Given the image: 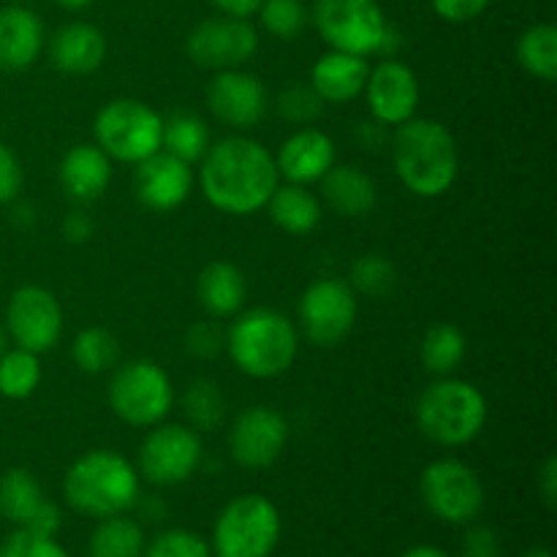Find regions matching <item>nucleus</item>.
Instances as JSON below:
<instances>
[{
	"instance_id": "obj_23",
	"label": "nucleus",
	"mask_w": 557,
	"mask_h": 557,
	"mask_svg": "<svg viewBox=\"0 0 557 557\" xmlns=\"http://www.w3.org/2000/svg\"><path fill=\"white\" fill-rule=\"evenodd\" d=\"M368 58L330 49L310 69V87L319 92L324 103H348L362 96L364 85H368Z\"/></svg>"
},
{
	"instance_id": "obj_8",
	"label": "nucleus",
	"mask_w": 557,
	"mask_h": 557,
	"mask_svg": "<svg viewBox=\"0 0 557 557\" xmlns=\"http://www.w3.org/2000/svg\"><path fill=\"white\" fill-rule=\"evenodd\" d=\"M109 408L131 428H156L174 408L172 379L152 359L120 364L109 381Z\"/></svg>"
},
{
	"instance_id": "obj_36",
	"label": "nucleus",
	"mask_w": 557,
	"mask_h": 557,
	"mask_svg": "<svg viewBox=\"0 0 557 557\" xmlns=\"http://www.w3.org/2000/svg\"><path fill=\"white\" fill-rule=\"evenodd\" d=\"M348 277H351L348 286L357 294H364V297H386L392 292V286H395L397 270L386 256L368 253L354 261L351 275Z\"/></svg>"
},
{
	"instance_id": "obj_16",
	"label": "nucleus",
	"mask_w": 557,
	"mask_h": 557,
	"mask_svg": "<svg viewBox=\"0 0 557 557\" xmlns=\"http://www.w3.org/2000/svg\"><path fill=\"white\" fill-rule=\"evenodd\" d=\"M207 107L212 117L237 131L256 128L267 114V90L259 76L243 69L215 71L207 85Z\"/></svg>"
},
{
	"instance_id": "obj_21",
	"label": "nucleus",
	"mask_w": 557,
	"mask_h": 557,
	"mask_svg": "<svg viewBox=\"0 0 557 557\" xmlns=\"http://www.w3.org/2000/svg\"><path fill=\"white\" fill-rule=\"evenodd\" d=\"M44 49V25L27 5L0 9V69L25 71L38 60Z\"/></svg>"
},
{
	"instance_id": "obj_19",
	"label": "nucleus",
	"mask_w": 557,
	"mask_h": 557,
	"mask_svg": "<svg viewBox=\"0 0 557 557\" xmlns=\"http://www.w3.org/2000/svg\"><path fill=\"white\" fill-rule=\"evenodd\" d=\"M337 161L335 141L330 134L313 128H297L286 141L281 145L275 156V166L281 177H286L288 183L297 185H310L319 183Z\"/></svg>"
},
{
	"instance_id": "obj_51",
	"label": "nucleus",
	"mask_w": 557,
	"mask_h": 557,
	"mask_svg": "<svg viewBox=\"0 0 557 557\" xmlns=\"http://www.w3.org/2000/svg\"><path fill=\"white\" fill-rule=\"evenodd\" d=\"M522 557H555L553 553H549V549H544V547H536V549H528L525 555Z\"/></svg>"
},
{
	"instance_id": "obj_22",
	"label": "nucleus",
	"mask_w": 557,
	"mask_h": 557,
	"mask_svg": "<svg viewBox=\"0 0 557 557\" xmlns=\"http://www.w3.org/2000/svg\"><path fill=\"white\" fill-rule=\"evenodd\" d=\"M112 183V158L92 141L76 145L60 161V185L79 205L101 199Z\"/></svg>"
},
{
	"instance_id": "obj_20",
	"label": "nucleus",
	"mask_w": 557,
	"mask_h": 557,
	"mask_svg": "<svg viewBox=\"0 0 557 557\" xmlns=\"http://www.w3.org/2000/svg\"><path fill=\"white\" fill-rule=\"evenodd\" d=\"M47 52L54 69L63 74L87 76L107 60V36L90 22H69L52 33Z\"/></svg>"
},
{
	"instance_id": "obj_45",
	"label": "nucleus",
	"mask_w": 557,
	"mask_h": 557,
	"mask_svg": "<svg viewBox=\"0 0 557 557\" xmlns=\"http://www.w3.org/2000/svg\"><path fill=\"white\" fill-rule=\"evenodd\" d=\"M539 495H542L544 506L547 509H555L557 506V460L555 457H547L539 468Z\"/></svg>"
},
{
	"instance_id": "obj_2",
	"label": "nucleus",
	"mask_w": 557,
	"mask_h": 557,
	"mask_svg": "<svg viewBox=\"0 0 557 557\" xmlns=\"http://www.w3.org/2000/svg\"><path fill=\"white\" fill-rule=\"evenodd\" d=\"M392 166L413 196L438 199L449 194L460 174V150L444 123L411 117L392 134Z\"/></svg>"
},
{
	"instance_id": "obj_33",
	"label": "nucleus",
	"mask_w": 557,
	"mask_h": 557,
	"mask_svg": "<svg viewBox=\"0 0 557 557\" xmlns=\"http://www.w3.org/2000/svg\"><path fill=\"white\" fill-rule=\"evenodd\" d=\"M71 359L87 375H101L120 362V343L103 326H87L71 343Z\"/></svg>"
},
{
	"instance_id": "obj_12",
	"label": "nucleus",
	"mask_w": 557,
	"mask_h": 557,
	"mask_svg": "<svg viewBox=\"0 0 557 557\" xmlns=\"http://www.w3.org/2000/svg\"><path fill=\"white\" fill-rule=\"evenodd\" d=\"M357 292L341 277H321L305 288L299 299V326L319 348H335L357 324Z\"/></svg>"
},
{
	"instance_id": "obj_14",
	"label": "nucleus",
	"mask_w": 557,
	"mask_h": 557,
	"mask_svg": "<svg viewBox=\"0 0 557 557\" xmlns=\"http://www.w3.org/2000/svg\"><path fill=\"white\" fill-rule=\"evenodd\" d=\"M5 332L20 348L44 354L63 335V308L49 288L22 286L5 308Z\"/></svg>"
},
{
	"instance_id": "obj_37",
	"label": "nucleus",
	"mask_w": 557,
	"mask_h": 557,
	"mask_svg": "<svg viewBox=\"0 0 557 557\" xmlns=\"http://www.w3.org/2000/svg\"><path fill=\"white\" fill-rule=\"evenodd\" d=\"M277 112L288 123L308 128V125H313L324 114V101H321V96L310 85L294 82V85L283 87L281 96H277Z\"/></svg>"
},
{
	"instance_id": "obj_34",
	"label": "nucleus",
	"mask_w": 557,
	"mask_h": 557,
	"mask_svg": "<svg viewBox=\"0 0 557 557\" xmlns=\"http://www.w3.org/2000/svg\"><path fill=\"white\" fill-rule=\"evenodd\" d=\"M41 384V362L38 354L25 348H9L0 357V395L9 400H25Z\"/></svg>"
},
{
	"instance_id": "obj_24",
	"label": "nucleus",
	"mask_w": 557,
	"mask_h": 557,
	"mask_svg": "<svg viewBox=\"0 0 557 557\" xmlns=\"http://www.w3.org/2000/svg\"><path fill=\"white\" fill-rule=\"evenodd\" d=\"M321 183V196L332 212L343 218L370 215L379 205V185L368 172L357 166H332Z\"/></svg>"
},
{
	"instance_id": "obj_17",
	"label": "nucleus",
	"mask_w": 557,
	"mask_h": 557,
	"mask_svg": "<svg viewBox=\"0 0 557 557\" xmlns=\"http://www.w3.org/2000/svg\"><path fill=\"white\" fill-rule=\"evenodd\" d=\"M364 98H368L373 120H379L386 128H397L406 120L417 117L419 79L406 63L386 58L375 69H370Z\"/></svg>"
},
{
	"instance_id": "obj_52",
	"label": "nucleus",
	"mask_w": 557,
	"mask_h": 557,
	"mask_svg": "<svg viewBox=\"0 0 557 557\" xmlns=\"http://www.w3.org/2000/svg\"><path fill=\"white\" fill-rule=\"evenodd\" d=\"M5 351H9V332H5L3 326H0V357H3Z\"/></svg>"
},
{
	"instance_id": "obj_41",
	"label": "nucleus",
	"mask_w": 557,
	"mask_h": 557,
	"mask_svg": "<svg viewBox=\"0 0 557 557\" xmlns=\"http://www.w3.org/2000/svg\"><path fill=\"white\" fill-rule=\"evenodd\" d=\"M462 557H500L504 547H500V539L493 528L487 525H468L466 536L460 544Z\"/></svg>"
},
{
	"instance_id": "obj_32",
	"label": "nucleus",
	"mask_w": 557,
	"mask_h": 557,
	"mask_svg": "<svg viewBox=\"0 0 557 557\" xmlns=\"http://www.w3.org/2000/svg\"><path fill=\"white\" fill-rule=\"evenodd\" d=\"M180 408L188 419V428H194L196 433H215L226 422V397L210 379L194 381L180 397Z\"/></svg>"
},
{
	"instance_id": "obj_47",
	"label": "nucleus",
	"mask_w": 557,
	"mask_h": 557,
	"mask_svg": "<svg viewBox=\"0 0 557 557\" xmlns=\"http://www.w3.org/2000/svg\"><path fill=\"white\" fill-rule=\"evenodd\" d=\"M261 3H264V0H212V5H215L221 14L239 16V20H250V16L261 9Z\"/></svg>"
},
{
	"instance_id": "obj_27",
	"label": "nucleus",
	"mask_w": 557,
	"mask_h": 557,
	"mask_svg": "<svg viewBox=\"0 0 557 557\" xmlns=\"http://www.w3.org/2000/svg\"><path fill=\"white\" fill-rule=\"evenodd\" d=\"M468 357V337L462 335L460 326L449 324V321H441L433 324L422 337V346H419V359H422V368L428 373L438 375H451Z\"/></svg>"
},
{
	"instance_id": "obj_30",
	"label": "nucleus",
	"mask_w": 557,
	"mask_h": 557,
	"mask_svg": "<svg viewBox=\"0 0 557 557\" xmlns=\"http://www.w3.org/2000/svg\"><path fill=\"white\" fill-rule=\"evenodd\" d=\"M163 152L185 163H199L210 150V125L194 112H177L163 120Z\"/></svg>"
},
{
	"instance_id": "obj_50",
	"label": "nucleus",
	"mask_w": 557,
	"mask_h": 557,
	"mask_svg": "<svg viewBox=\"0 0 557 557\" xmlns=\"http://www.w3.org/2000/svg\"><path fill=\"white\" fill-rule=\"evenodd\" d=\"M54 3L63 5L65 11H82V9H87V5L96 3V0H54Z\"/></svg>"
},
{
	"instance_id": "obj_29",
	"label": "nucleus",
	"mask_w": 557,
	"mask_h": 557,
	"mask_svg": "<svg viewBox=\"0 0 557 557\" xmlns=\"http://www.w3.org/2000/svg\"><path fill=\"white\" fill-rule=\"evenodd\" d=\"M145 531L125 515L103 517L87 542V557H141L145 555Z\"/></svg>"
},
{
	"instance_id": "obj_1",
	"label": "nucleus",
	"mask_w": 557,
	"mask_h": 557,
	"mask_svg": "<svg viewBox=\"0 0 557 557\" xmlns=\"http://www.w3.org/2000/svg\"><path fill=\"white\" fill-rule=\"evenodd\" d=\"M199 185L205 199L226 215L245 218L264 210L281 185L275 156L248 136H226L201 158Z\"/></svg>"
},
{
	"instance_id": "obj_31",
	"label": "nucleus",
	"mask_w": 557,
	"mask_h": 557,
	"mask_svg": "<svg viewBox=\"0 0 557 557\" xmlns=\"http://www.w3.org/2000/svg\"><path fill=\"white\" fill-rule=\"evenodd\" d=\"M517 63L536 79H557V27L553 22H536L522 33L517 41Z\"/></svg>"
},
{
	"instance_id": "obj_38",
	"label": "nucleus",
	"mask_w": 557,
	"mask_h": 557,
	"mask_svg": "<svg viewBox=\"0 0 557 557\" xmlns=\"http://www.w3.org/2000/svg\"><path fill=\"white\" fill-rule=\"evenodd\" d=\"M141 557H212V549L199 533L172 528V531H161L150 544H145Z\"/></svg>"
},
{
	"instance_id": "obj_10",
	"label": "nucleus",
	"mask_w": 557,
	"mask_h": 557,
	"mask_svg": "<svg viewBox=\"0 0 557 557\" xmlns=\"http://www.w3.org/2000/svg\"><path fill=\"white\" fill-rule=\"evenodd\" d=\"M419 495L435 520L446 525H471L484 509V484L468 462L441 457L419 479Z\"/></svg>"
},
{
	"instance_id": "obj_26",
	"label": "nucleus",
	"mask_w": 557,
	"mask_h": 557,
	"mask_svg": "<svg viewBox=\"0 0 557 557\" xmlns=\"http://www.w3.org/2000/svg\"><path fill=\"white\" fill-rule=\"evenodd\" d=\"M264 210L270 212L277 228L294 234V237H305L321 223V201L319 196L310 194L308 185H277Z\"/></svg>"
},
{
	"instance_id": "obj_25",
	"label": "nucleus",
	"mask_w": 557,
	"mask_h": 557,
	"mask_svg": "<svg viewBox=\"0 0 557 557\" xmlns=\"http://www.w3.org/2000/svg\"><path fill=\"white\" fill-rule=\"evenodd\" d=\"M196 297L210 319H234L248 299V281L239 267L228 261H212L199 272Z\"/></svg>"
},
{
	"instance_id": "obj_48",
	"label": "nucleus",
	"mask_w": 557,
	"mask_h": 557,
	"mask_svg": "<svg viewBox=\"0 0 557 557\" xmlns=\"http://www.w3.org/2000/svg\"><path fill=\"white\" fill-rule=\"evenodd\" d=\"M384 136H386V125H381L379 120L373 123H359V139L368 150H379L384 145Z\"/></svg>"
},
{
	"instance_id": "obj_18",
	"label": "nucleus",
	"mask_w": 557,
	"mask_h": 557,
	"mask_svg": "<svg viewBox=\"0 0 557 557\" xmlns=\"http://www.w3.org/2000/svg\"><path fill=\"white\" fill-rule=\"evenodd\" d=\"M134 190L141 207L152 212H172L188 201L194 190V169L190 163L158 150L156 156L136 163Z\"/></svg>"
},
{
	"instance_id": "obj_13",
	"label": "nucleus",
	"mask_w": 557,
	"mask_h": 557,
	"mask_svg": "<svg viewBox=\"0 0 557 557\" xmlns=\"http://www.w3.org/2000/svg\"><path fill=\"white\" fill-rule=\"evenodd\" d=\"M259 30L239 16H210L188 33L185 52L199 69L228 71L243 69L259 52Z\"/></svg>"
},
{
	"instance_id": "obj_46",
	"label": "nucleus",
	"mask_w": 557,
	"mask_h": 557,
	"mask_svg": "<svg viewBox=\"0 0 557 557\" xmlns=\"http://www.w3.org/2000/svg\"><path fill=\"white\" fill-rule=\"evenodd\" d=\"M92 234V221L87 212H71L69 218L63 221V237L69 239V243H87Z\"/></svg>"
},
{
	"instance_id": "obj_11",
	"label": "nucleus",
	"mask_w": 557,
	"mask_h": 557,
	"mask_svg": "<svg viewBox=\"0 0 557 557\" xmlns=\"http://www.w3.org/2000/svg\"><path fill=\"white\" fill-rule=\"evenodd\" d=\"M201 455H205V446L194 428L161 422L141 441L136 471L158 487H174V484L188 482L199 471Z\"/></svg>"
},
{
	"instance_id": "obj_5",
	"label": "nucleus",
	"mask_w": 557,
	"mask_h": 557,
	"mask_svg": "<svg viewBox=\"0 0 557 557\" xmlns=\"http://www.w3.org/2000/svg\"><path fill=\"white\" fill-rule=\"evenodd\" d=\"M417 428L438 446H466L482 435L487 424V397L468 381L444 375L419 395Z\"/></svg>"
},
{
	"instance_id": "obj_28",
	"label": "nucleus",
	"mask_w": 557,
	"mask_h": 557,
	"mask_svg": "<svg viewBox=\"0 0 557 557\" xmlns=\"http://www.w3.org/2000/svg\"><path fill=\"white\" fill-rule=\"evenodd\" d=\"M47 495L41 484L25 468H9L0 476V517L14 522L16 528H25L41 509Z\"/></svg>"
},
{
	"instance_id": "obj_43",
	"label": "nucleus",
	"mask_w": 557,
	"mask_h": 557,
	"mask_svg": "<svg viewBox=\"0 0 557 557\" xmlns=\"http://www.w3.org/2000/svg\"><path fill=\"white\" fill-rule=\"evenodd\" d=\"M22 188V166L14 152L0 141V205L16 199Z\"/></svg>"
},
{
	"instance_id": "obj_35",
	"label": "nucleus",
	"mask_w": 557,
	"mask_h": 557,
	"mask_svg": "<svg viewBox=\"0 0 557 557\" xmlns=\"http://www.w3.org/2000/svg\"><path fill=\"white\" fill-rule=\"evenodd\" d=\"M270 36L281 38V41H292L299 33L308 27L310 14L305 9L302 0H264L261 9L256 11Z\"/></svg>"
},
{
	"instance_id": "obj_39",
	"label": "nucleus",
	"mask_w": 557,
	"mask_h": 557,
	"mask_svg": "<svg viewBox=\"0 0 557 557\" xmlns=\"http://www.w3.org/2000/svg\"><path fill=\"white\" fill-rule=\"evenodd\" d=\"M0 557H71L63 544L54 536H41L27 528H16L3 544H0Z\"/></svg>"
},
{
	"instance_id": "obj_7",
	"label": "nucleus",
	"mask_w": 557,
	"mask_h": 557,
	"mask_svg": "<svg viewBox=\"0 0 557 557\" xmlns=\"http://www.w3.org/2000/svg\"><path fill=\"white\" fill-rule=\"evenodd\" d=\"M283 520L270 498L256 493L237 495L223 506L212 528L215 557H270L281 542Z\"/></svg>"
},
{
	"instance_id": "obj_15",
	"label": "nucleus",
	"mask_w": 557,
	"mask_h": 557,
	"mask_svg": "<svg viewBox=\"0 0 557 557\" xmlns=\"http://www.w3.org/2000/svg\"><path fill=\"white\" fill-rule=\"evenodd\" d=\"M288 444V422L270 406H250L232 422L228 451L234 462L250 471H261L281 460Z\"/></svg>"
},
{
	"instance_id": "obj_40",
	"label": "nucleus",
	"mask_w": 557,
	"mask_h": 557,
	"mask_svg": "<svg viewBox=\"0 0 557 557\" xmlns=\"http://www.w3.org/2000/svg\"><path fill=\"white\" fill-rule=\"evenodd\" d=\"M223 346H226V335L218 330L215 321H196L185 332V348L199 359L215 357Z\"/></svg>"
},
{
	"instance_id": "obj_44",
	"label": "nucleus",
	"mask_w": 557,
	"mask_h": 557,
	"mask_svg": "<svg viewBox=\"0 0 557 557\" xmlns=\"http://www.w3.org/2000/svg\"><path fill=\"white\" fill-rule=\"evenodd\" d=\"M60 525H63V515H60V509L52 504V500H44L41 509L36 511V517H33L25 528L27 531L41 533V536H58Z\"/></svg>"
},
{
	"instance_id": "obj_9",
	"label": "nucleus",
	"mask_w": 557,
	"mask_h": 557,
	"mask_svg": "<svg viewBox=\"0 0 557 557\" xmlns=\"http://www.w3.org/2000/svg\"><path fill=\"white\" fill-rule=\"evenodd\" d=\"M96 145L112 161L141 163L156 156L163 145V117L152 107L136 98H114L92 123Z\"/></svg>"
},
{
	"instance_id": "obj_4",
	"label": "nucleus",
	"mask_w": 557,
	"mask_h": 557,
	"mask_svg": "<svg viewBox=\"0 0 557 557\" xmlns=\"http://www.w3.org/2000/svg\"><path fill=\"white\" fill-rule=\"evenodd\" d=\"M223 348L239 373L259 381L277 379L292 368L299 354L297 326L281 310H245L234 315Z\"/></svg>"
},
{
	"instance_id": "obj_49",
	"label": "nucleus",
	"mask_w": 557,
	"mask_h": 557,
	"mask_svg": "<svg viewBox=\"0 0 557 557\" xmlns=\"http://www.w3.org/2000/svg\"><path fill=\"white\" fill-rule=\"evenodd\" d=\"M400 557H451L446 549L435 547V544H417V547L406 549Z\"/></svg>"
},
{
	"instance_id": "obj_6",
	"label": "nucleus",
	"mask_w": 557,
	"mask_h": 557,
	"mask_svg": "<svg viewBox=\"0 0 557 557\" xmlns=\"http://www.w3.org/2000/svg\"><path fill=\"white\" fill-rule=\"evenodd\" d=\"M310 16L319 36L335 52L370 58L375 52H392L397 44L379 0H315Z\"/></svg>"
},
{
	"instance_id": "obj_42",
	"label": "nucleus",
	"mask_w": 557,
	"mask_h": 557,
	"mask_svg": "<svg viewBox=\"0 0 557 557\" xmlns=\"http://www.w3.org/2000/svg\"><path fill=\"white\" fill-rule=\"evenodd\" d=\"M493 0H430L435 14L449 25H466L482 16Z\"/></svg>"
},
{
	"instance_id": "obj_3",
	"label": "nucleus",
	"mask_w": 557,
	"mask_h": 557,
	"mask_svg": "<svg viewBox=\"0 0 557 557\" xmlns=\"http://www.w3.org/2000/svg\"><path fill=\"white\" fill-rule=\"evenodd\" d=\"M139 484L141 476L134 462L112 449H92L69 466L63 495L74 511L103 520L134 509L139 500Z\"/></svg>"
}]
</instances>
